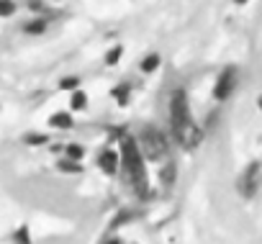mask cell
Here are the masks:
<instances>
[{
    "mask_svg": "<svg viewBox=\"0 0 262 244\" xmlns=\"http://www.w3.org/2000/svg\"><path fill=\"white\" fill-rule=\"evenodd\" d=\"M172 131H175L178 142L185 144V147H193L201 139L198 126L193 124V116H190V108H188L185 90H175V95H172Z\"/></svg>",
    "mask_w": 262,
    "mask_h": 244,
    "instance_id": "1",
    "label": "cell"
},
{
    "mask_svg": "<svg viewBox=\"0 0 262 244\" xmlns=\"http://www.w3.org/2000/svg\"><path fill=\"white\" fill-rule=\"evenodd\" d=\"M234 87H236V67L231 64V67H226V70L221 72V77L216 80L213 98L224 100V98H229V95H231V90H234Z\"/></svg>",
    "mask_w": 262,
    "mask_h": 244,
    "instance_id": "2",
    "label": "cell"
},
{
    "mask_svg": "<svg viewBox=\"0 0 262 244\" xmlns=\"http://www.w3.org/2000/svg\"><path fill=\"white\" fill-rule=\"evenodd\" d=\"M144 147H147V152H149L152 157H162V154H165V139H162V134L155 131V129H149V131L144 134Z\"/></svg>",
    "mask_w": 262,
    "mask_h": 244,
    "instance_id": "3",
    "label": "cell"
},
{
    "mask_svg": "<svg viewBox=\"0 0 262 244\" xmlns=\"http://www.w3.org/2000/svg\"><path fill=\"white\" fill-rule=\"evenodd\" d=\"M160 64H162V57H160V52H152V54H147V57L142 59V72L152 75V72H155Z\"/></svg>",
    "mask_w": 262,
    "mask_h": 244,
    "instance_id": "4",
    "label": "cell"
},
{
    "mask_svg": "<svg viewBox=\"0 0 262 244\" xmlns=\"http://www.w3.org/2000/svg\"><path fill=\"white\" fill-rule=\"evenodd\" d=\"M70 103H72V108H75V110H82V108L88 105V95L77 87V90H72V100H70Z\"/></svg>",
    "mask_w": 262,
    "mask_h": 244,
    "instance_id": "5",
    "label": "cell"
},
{
    "mask_svg": "<svg viewBox=\"0 0 262 244\" xmlns=\"http://www.w3.org/2000/svg\"><path fill=\"white\" fill-rule=\"evenodd\" d=\"M44 29H47V21H31V24H26V26H24V31H26V34H31V36L44 34Z\"/></svg>",
    "mask_w": 262,
    "mask_h": 244,
    "instance_id": "6",
    "label": "cell"
},
{
    "mask_svg": "<svg viewBox=\"0 0 262 244\" xmlns=\"http://www.w3.org/2000/svg\"><path fill=\"white\" fill-rule=\"evenodd\" d=\"M52 126H62V129L72 126V118H70V113H57V116H52Z\"/></svg>",
    "mask_w": 262,
    "mask_h": 244,
    "instance_id": "7",
    "label": "cell"
},
{
    "mask_svg": "<svg viewBox=\"0 0 262 244\" xmlns=\"http://www.w3.org/2000/svg\"><path fill=\"white\" fill-rule=\"evenodd\" d=\"M111 93H113V98H116V100H118L121 105H123V103L128 100V85H116V87H113Z\"/></svg>",
    "mask_w": 262,
    "mask_h": 244,
    "instance_id": "8",
    "label": "cell"
},
{
    "mask_svg": "<svg viewBox=\"0 0 262 244\" xmlns=\"http://www.w3.org/2000/svg\"><path fill=\"white\" fill-rule=\"evenodd\" d=\"M13 13H16V3H13V0H0V16L8 18Z\"/></svg>",
    "mask_w": 262,
    "mask_h": 244,
    "instance_id": "9",
    "label": "cell"
},
{
    "mask_svg": "<svg viewBox=\"0 0 262 244\" xmlns=\"http://www.w3.org/2000/svg\"><path fill=\"white\" fill-rule=\"evenodd\" d=\"M121 54H123V49H121V47L108 49V54H105V64H116V62L121 59Z\"/></svg>",
    "mask_w": 262,
    "mask_h": 244,
    "instance_id": "10",
    "label": "cell"
},
{
    "mask_svg": "<svg viewBox=\"0 0 262 244\" xmlns=\"http://www.w3.org/2000/svg\"><path fill=\"white\" fill-rule=\"evenodd\" d=\"M59 87H64V90H77V87H80V77H64V80L59 82Z\"/></svg>",
    "mask_w": 262,
    "mask_h": 244,
    "instance_id": "11",
    "label": "cell"
},
{
    "mask_svg": "<svg viewBox=\"0 0 262 244\" xmlns=\"http://www.w3.org/2000/svg\"><path fill=\"white\" fill-rule=\"evenodd\" d=\"M29 8H31V11H41V8H44V3H41V0H31Z\"/></svg>",
    "mask_w": 262,
    "mask_h": 244,
    "instance_id": "12",
    "label": "cell"
},
{
    "mask_svg": "<svg viewBox=\"0 0 262 244\" xmlns=\"http://www.w3.org/2000/svg\"><path fill=\"white\" fill-rule=\"evenodd\" d=\"M103 165H105V167H108V170H111V165H113V157H111V152H108V157H105V160H103Z\"/></svg>",
    "mask_w": 262,
    "mask_h": 244,
    "instance_id": "13",
    "label": "cell"
},
{
    "mask_svg": "<svg viewBox=\"0 0 262 244\" xmlns=\"http://www.w3.org/2000/svg\"><path fill=\"white\" fill-rule=\"evenodd\" d=\"M70 152H72V157H80V152H82V149H80V147H70Z\"/></svg>",
    "mask_w": 262,
    "mask_h": 244,
    "instance_id": "14",
    "label": "cell"
},
{
    "mask_svg": "<svg viewBox=\"0 0 262 244\" xmlns=\"http://www.w3.org/2000/svg\"><path fill=\"white\" fill-rule=\"evenodd\" d=\"M231 3H236V6H244V3H249V0H231Z\"/></svg>",
    "mask_w": 262,
    "mask_h": 244,
    "instance_id": "15",
    "label": "cell"
},
{
    "mask_svg": "<svg viewBox=\"0 0 262 244\" xmlns=\"http://www.w3.org/2000/svg\"><path fill=\"white\" fill-rule=\"evenodd\" d=\"M257 103H259V108H262V95H259V98H257Z\"/></svg>",
    "mask_w": 262,
    "mask_h": 244,
    "instance_id": "16",
    "label": "cell"
}]
</instances>
